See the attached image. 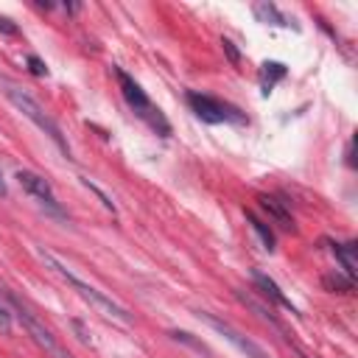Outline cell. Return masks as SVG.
<instances>
[{"label": "cell", "instance_id": "9c48e42d", "mask_svg": "<svg viewBox=\"0 0 358 358\" xmlns=\"http://www.w3.org/2000/svg\"><path fill=\"white\" fill-rule=\"evenodd\" d=\"M257 201H260V207H263V210H266V213H268V215H271L282 229H288V232H294V229H296V227H294L291 213L285 210V204H288V201H280V199H274V196H268V193H260V196H257Z\"/></svg>", "mask_w": 358, "mask_h": 358}, {"label": "cell", "instance_id": "5bb4252c", "mask_svg": "<svg viewBox=\"0 0 358 358\" xmlns=\"http://www.w3.org/2000/svg\"><path fill=\"white\" fill-rule=\"evenodd\" d=\"M322 285H324L327 291H333V294H350V291L355 288V280H350V277L341 274V271H330V274L322 277Z\"/></svg>", "mask_w": 358, "mask_h": 358}, {"label": "cell", "instance_id": "7402d4cb", "mask_svg": "<svg viewBox=\"0 0 358 358\" xmlns=\"http://www.w3.org/2000/svg\"><path fill=\"white\" fill-rule=\"evenodd\" d=\"M0 196H6V179H3V173H0Z\"/></svg>", "mask_w": 358, "mask_h": 358}, {"label": "cell", "instance_id": "6da1fadb", "mask_svg": "<svg viewBox=\"0 0 358 358\" xmlns=\"http://www.w3.org/2000/svg\"><path fill=\"white\" fill-rule=\"evenodd\" d=\"M39 257H42V260H45V266H50V268H53V271H56V274H59L70 288H76V291H78V296H84L90 305H95L103 316H112V319H117V322H123V324H131V313H129L126 308H120L115 299H109L103 291H98L95 285H90V282H84L81 277H76V274H73L64 263H59L53 255L39 252Z\"/></svg>", "mask_w": 358, "mask_h": 358}, {"label": "cell", "instance_id": "d6986e66", "mask_svg": "<svg viewBox=\"0 0 358 358\" xmlns=\"http://www.w3.org/2000/svg\"><path fill=\"white\" fill-rule=\"evenodd\" d=\"M0 31L11 36V34H17V25H14V22H11L8 17H0Z\"/></svg>", "mask_w": 358, "mask_h": 358}, {"label": "cell", "instance_id": "ba28073f", "mask_svg": "<svg viewBox=\"0 0 358 358\" xmlns=\"http://www.w3.org/2000/svg\"><path fill=\"white\" fill-rule=\"evenodd\" d=\"M252 282H255V288L266 296V299H271L274 305H280L282 310H288V313H296V308H294V302L280 291V285L268 277V274H263L260 268H252Z\"/></svg>", "mask_w": 358, "mask_h": 358}, {"label": "cell", "instance_id": "9a60e30c", "mask_svg": "<svg viewBox=\"0 0 358 358\" xmlns=\"http://www.w3.org/2000/svg\"><path fill=\"white\" fill-rule=\"evenodd\" d=\"M168 336H171L173 341H182V344H190L193 350H199V352H204V355H210V350H207V347H204L201 341H196V338H193L190 333H185V330H171Z\"/></svg>", "mask_w": 358, "mask_h": 358}, {"label": "cell", "instance_id": "3957f363", "mask_svg": "<svg viewBox=\"0 0 358 358\" xmlns=\"http://www.w3.org/2000/svg\"><path fill=\"white\" fill-rule=\"evenodd\" d=\"M115 78H117V84H120V92H123L129 109H131L137 117H143L154 131H159L162 137H168V134H171V126H168L165 115L148 101V95L143 92V87H140L126 70H120V67H115Z\"/></svg>", "mask_w": 358, "mask_h": 358}, {"label": "cell", "instance_id": "4fadbf2b", "mask_svg": "<svg viewBox=\"0 0 358 358\" xmlns=\"http://www.w3.org/2000/svg\"><path fill=\"white\" fill-rule=\"evenodd\" d=\"M246 221H249V227L255 229V235L260 238V243H263V249H274V232H271V227L263 221V218H257L252 210H246Z\"/></svg>", "mask_w": 358, "mask_h": 358}, {"label": "cell", "instance_id": "e0dca14e", "mask_svg": "<svg viewBox=\"0 0 358 358\" xmlns=\"http://www.w3.org/2000/svg\"><path fill=\"white\" fill-rule=\"evenodd\" d=\"M81 182H84V185H87V187H90V190H92V193H95V196H98V199L103 201V207H106V210H112V213H115V204H112V199H109V196H106V193H103L101 187H95V185H92L90 179H81Z\"/></svg>", "mask_w": 358, "mask_h": 358}, {"label": "cell", "instance_id": "44dd1931", "mask_svg": "<svg viewBox=\"0 0 358 358\" xmlns=\"http://www.w3.org/2000/svg\"><path fill=\"white\" fill-rule=\"evenodd\" d=\"M73 327L78 330V338H81V341H90V336H87V330H84V324H81L78 319H73Z\"/></svg>", "mask_w": 358, "mask_h": 358}, {"label": "cell", "instance_id": "277c9868", "mask_svg": "<svg viewBox=\"0 0 358 358\" xmlns=\"http://www.w3.org/2000/svg\"><path fill=\"white\" fill-rule=\"evenodd\" d=\"M6 296H8V302H11V308H14V313H17V319L22 322V327H25V333L34 338V344L36 347H42L45 350V355H50V358H73L70 352H67V347H62L59 344V338L20 302V296L17 294H11V291H6Z\"/></svg>", "mask_w": 358, "mask_h": 358}, {"label": "cell", "instance_id": "8fae6325", "mask_svg": "<svg viewBox=\"0 0 358 358\" xmlns=\"http://www.w3.org/2000/svg\"><path fill=\"white\" fill-rule=\"evenodd\" d=\"M252 11H255V17H257L260 22H266V25H280V28H291V25H294V20H288L274 3H257Z\"/></svg>", "mask_w": 358, "mask_h": 358}, {"label": "cell", "instance_id": "30bf717a", "mask_svg": "<svg viewBox=\"0 0 358 358\" xmlns=\"http://www.w3.org/2000/svg\"><path fill=\"white\" fill-rule=\"evenodd\" d=\"M330 249H333V255H336V260L341 263V268H344V274L350 277V280H355V274H358V243L355 241H347V243H330Z\"/></svg>", "mask_w": 358, "mask_h": 358}, {"label": "cell", "instance_id": "ffe728a7", "mask_svg": "<svg viewBox=\"0 0 358 358\" xmlns=\"http://www.w3.org/2000/svg\"><path fill=\"white\" fill-rule=\"evenodd\" d=\"M0 327H3V330H8V327H11V313H8L3 305H0Z\"/></svg>", "mask_w": 358, "mask_h": 358}, {"label": "cell", "instance_id": "52a82bcc", "mask_svg": "<svg viewBox=\"0 0 358 358\" xmlns=\"http://www.w3.org/2000/svg\"><path fill=\"white\" fill-rule=\"evenodd\" d=\"M17 182L22 185V190L25 193H31L50 215H56V218H67V213L62 210V204H59V199H56V193H53V187H50V182L45 179V176H39V173H34V171H17Z\"/></svg>", "mask_w": 358, "mask_h": 358}, {"label": "cell", "instance_id": "7a4b0ae2", "mask_svg": "<svg viewBox=\"0 0 358 358\" xmlns=\"http://www.w3.org/2000/svg\"><path fill=\"white\" fill-rule=\"evenodd\" d=\"M3 95L11 101V106L17 109V112H22L39 131H45L56 145H59V151L64 154V157H70V145H67V140H64V134H62V129H59V123L39 106V101L36 98H31L25 90H20V87H14V84H3Z\"/></svg>", "mask_w": 358, "mask_h": 358}, {"label": "cell", "instance_id": "8992f818", "mask_svg": "<svg viewBox=\"0 0 358 358\" xmlns=\"http://www.w3.org/2000/svg\"><path fill=\"white\" fill-rule=\"evenodd\" d=\"M196 316H199L204 324H210L218 336H224V338H227L238 352H243L246 358H271L257 341H252L249 336H243L241 330H235L229 322H224V319H218V316H213V313H207V310H196Z\"/></svg>", "mask_w": 358, "mask_h": 358}, {"label": "cell", "instance_id": "7c38bea8", "mask_svg": "<svg viewBox=\"0 0 358 358\" xmlns=\"http://www.w3.org/2000/svg\"><path fill=\"white\" fill-rule=\"evenodd\" d=\"M288 76V67L282 62H263L260 67V87H263V95H268L274 90L277 81H282Z\"/></svg>", "mask_w": 358, "mask_h": 358}, {"label": "cell", "instance_id": "2e32d148", "mask_svg": "<svg viewBox=\"0 0 358 358\" xmlns=\"http://www.w3.org/2000/svg\"><path fill=\"white\" fill-rule=\"evenodd\" d=\"M25 62H28V70H31L34 76H48V67H45V62H42L39 56H34V53H31Z\"/></svg>", "mask_w": 358, "mask_h": 358}, {"label": "cell", "instance_id": "ac0fdd59", "mask_svg": "<svg viewBox=\"0 0 358 358\" xmlns=\"http://www.w3.org/2000/svg\"><path fill=\"white\" fill-rule=\"evenodd\" d=\"M221 45H224V53L229 56V62H232V64H238V62H241V53L235 50V45H232L229 39H221Z\"/></svg>", "mask_w": 358, "mask_h": 358}, {"label": "cell", "instance_id": "5b68a950", "mask_svg": "<svg viewBox=\"0 0 358 358\" xmlns=\"http://www.w3.org/2000/svg\"><path fill=\"white\" fill-rule=\"evenodd\" d=\"M190 112L204 120V123H246L243 112L221 98H213V95H204V92H187L185 95Z\"/></svg>", "mask_w": 358, "mask_h": 358}]
</instances>
